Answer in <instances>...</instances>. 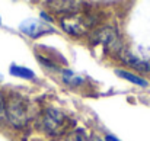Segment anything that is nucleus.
<instances>
[{
	"mask_svg": "<svg viewBox=\"0 0 150 141\" xmlns=\"http://www.w3.org/2000/svg\"><path fill=\"white\" fill-rule=\"evenodd\" d=\"M4 118H6V100L3 94L0 93V124L4 121Z\"/></svg>",
	"mask_w": 150,
	"mask_h": 141,
	"instance_id": "12",
	"label": "nucleus"
},
{
	"mask_svg": "<svg viewBox=\"0 0 150 141\" xmlns=\"http://www.w3.org/2000/svg\"><path fill=\"white\" fill-rule=\"evenodd\" d=\"M91 41L93 44H100L106 51H111V52H118L121 48L120 37H118L117 31L109 26L93 31V34L91 35Z\"/></svg>",
	"mask_w": 150,
	"mask_h": 141,
	"instance_id": "4",
	"label": "nucleus"
},
{
	"mask_svg": "<svg viewBox=\"0 0 150 141\" xmlns=\"http://www.w3.org/2000/svg\"><path fill=\"white\" fill-rule=\"evenodd\" d=\"M91 141H102V140H100V138H98V137H93Z\"/></svg>",
	"mask_w": 150,
	"mask_h": 141,
	"instance_id": "14",
	"label": "nucleus"
},
{
	"mask_svg": "<svg viewBox=\"0 0 150 141\" xmlns=\"http://www.w3.org/2000/svg\"><path fill=\"white\" fill-rule=\"evenodd\" d=\"M1 80H3V76H1V74H0V82H1Z\"/></svg>",
	"mask_w": 150,
	"mask_h": 141,
	"instance_id": "15",
	"label": "nucleus"
},
{
	"mask_svg": "<svg viewBox=\"0 0 150 141\" xmlns=\"http://www.w3.org/2000/svg\"><path fill=\"white\" fill-rule=\"evenodd\" d=\"M42 130L50 135H61L69 127V118L58 109L50 108L42 114Z\"/></svg>",
	"mask_w": 150,
	"mask_h": 141,
	"instance_id": "2",
	"label": "nucleus"
},
{
	"mask_svg": "<svg viewBox=\"0 0 150 141\" xmlns=\"http://www.w3.org/2000/svg\"><path fill=\"white\" fill-rule=\"evenodd\" d=\"M105 141H120V140L115 138V137H112V135H106V137H105Z\"/></svg>",
	"mask_w": 150,
	"mask_h": 141,
	"instance_id": "13",
	"label": "nucleus"
},
{
	"mask_svg": "<svg viewBox=\"0 0 150 141\" xmlns=\"http://www.w3.org/2000/svg\"><path fill=\"white\" fill-rule=\"evenodd\" d=\"M67 141H89V137L83 130H76L67 135Z\"/></svg>",
	"mask_w": 150,
	"mask_h": 141,
	"instance_id": "11",
	"label": "nucleus"
},
{
	"mask_svg": "<svg viewBox=\"0 0 150 141\" xmlns=\"http://www.w3.org/2000/svg\"><path fill=\"white\" fill-rule=\"evenodd\" d=\"M6 118L15 128H22L31 119V105L19 94H12L6 100Z\"/></svg>",
	"mask_w": 150,
	"mask_h": 141,
	"instance_id": "1",
	"label": "nucleus"
},
{
	"mask_svg": "<svg viewBox=\"0 0 150 141\" xmlns=\"http://www.w3.org/2000/svg\"><path fill=\"white\" fill-rule=\"evenodd\" d=\"M63 79H64V82H66L67 85H71V86H77L79 83L83 82V79H82L80 76H77L76 73H73V71H70V70H64V71H63Z\"/></svg>",
	"mask_w": 150,
	"mask_h": 141,
	"instance_id": "10",
	"label": "nucleus"
},
{
	"mask_svg": "<svg viewBox=\"0 0 150 141\" xmlns=\"http://www.w3.org/2000/svg\"><path fill=\"white\" fill-rule=\"evenodd\" d=\"M21 31L31 37V38H38L44 34H51L54 32V28L48 25L47 22H44L42 19H26L21 23Z\"/></svg>",
	"mask_w": 150,
	"mask_h": 141,
	"instance_id": "5",
	"label": "nucleus"
},
{
	"mask_svg": "<svg viewBox=\"0 0 150 141\" xmlns=\"http://www.w3.org/2000/svg\"><path fill=\"white\" fill-rule=\"evenodd\" d=\"M47 6H50V9L55 13H63V15H73V13H79L82 3L80 1H71V0H55V1H47Z\"/></svg>",
	"mask_w": 150,
	"mask_h": 141,
	"instance_id": "6",
	"label": "nucleus"
},
{
	"mask_svg": "<svg viewBox=\"0 0 150 141\" xmlns=\"http://www.w3.org/2000/svg\"><path fill=\"white\" fill-rule=\"evenodd\" d=\"M10 74L12 76H15V77H21V79H34L35 77V74H34V71L32 70H29V68H25V67H21V66H10Z\"/></svg>",
	"mask_w": 150,
	"mask_h": 141,
	"instance_id": "9",
	"label": "nucleus"
},
{
	"mask_svg": "<svg viewBox=\"0 0 150 141\" xmlns=\"http://www.w3.org/2000/svg\"><path fill=\"white\" fill-rule=\"evenodd\" d=\"M121 60H122L125 64L131 66L133 68H137L139 71H143V73L150 71V61L142 60V58L136 57L134 54H131V52H128V51L121 52Z\"/></svg>",
	"mask_w": 150,
	"mask_h": 141,
	"instance_id": "7",
	"label": "nucleus"
},
{
	"mask_svg": "<svg viewBox=\"0 0 150 141\" xmlns=\"http://www.w3.org/2000/svg\"><path fill=\"white\" fill-rule=\"evenodd\" d=\"M93 25H95V20H92L91 16H86V15H82V13L67 15L61 19L63 29L70 35H83Z\"/></svg>",
	"mask_w": 150,
	"mask_h": 141,
	"instance_id": "3",
	"label": "nucleus"
},
{
	"mask_svg": "<svg viewBox=\"0 0 150 141\" xmlns=\"http://www.w3.org/2000/svg\"><path fill=\"white\" fill-rule=\"evenodd\" d=\"M0 23H1V20H0Z\"/></svg>",
	"mask_w": 150,
	"mask_h": 141,
	"instance_id": "16",
	"label": "nucleus"
},
{
	"mask_svg": "<svg viewBox=\"0 0 150 141\" xmlns=\"http://www.w3.org/2000/svg\"><path fill=\"white\" fill-rule=\"evenodd\" d=\"M115 73H117V76H120V77H122V79L131 82L133 85L143 86V87L147 86V82H146V80H143L142 77H139V76H136V74H133V73H130V71H125V70H115Z\"/></svg>",
	"mask_w": 150,
	"mask_h": 141,
	"instance_id": "8",
	"label": "nucleus"
}]
</instances>
